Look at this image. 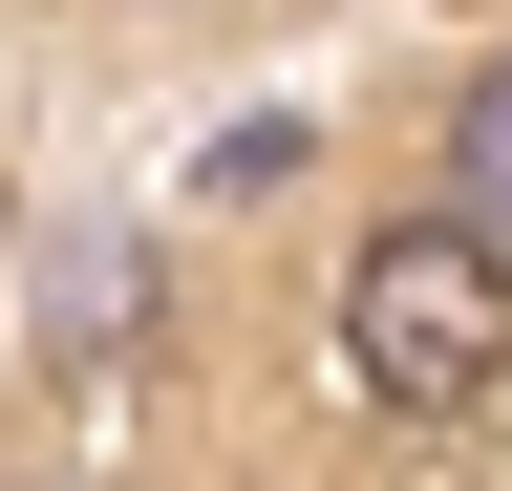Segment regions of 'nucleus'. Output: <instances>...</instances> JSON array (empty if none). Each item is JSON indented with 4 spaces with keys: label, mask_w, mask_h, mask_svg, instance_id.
<instances>
[{
    "label": "nucleus",
    "mask_w": 512,
    "mask_h": 491,
    "mask_svg": "<svg viewBox=\"0 0 512 491\" xmlns=\"http://www.w3.org/2000/svg\"><path fill=\"white\" fill-rule=\"evenodd\" d=\"M448 235H491V257H512V65L470 86V129H448Z\"/></svg>",
    "instance_id": "obj_2"
},
{
    "label": "nucleus",
    "mask_w": 512,
    "mask_h": 491,
    "mask_svg": "<svg viewBox=\"0 0 512 491\" xmlns=\"http://www.w3.org/2000/svg\"><path fill=\"white\" fill-rule=\"evenodd\" d=\"M342 385L406 406V427L491 406V385H512V257H491V235H448V214L363 235V257H342Z\"/></svg>",
    "instance_id": "obj_1"
}]
</instances>
